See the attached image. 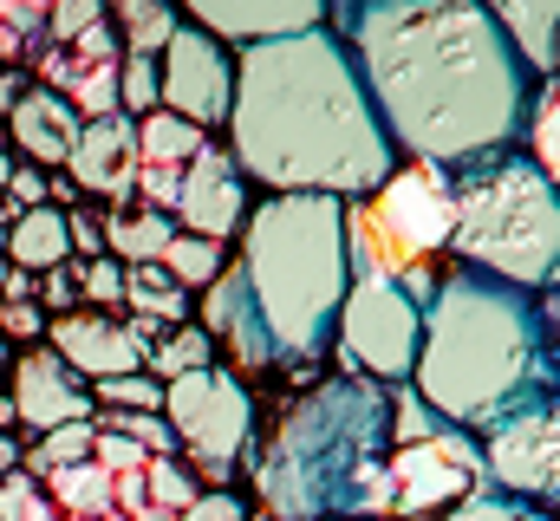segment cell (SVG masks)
I'll return each mask as SVG.
<instances>
[{
  "label": "cell",
  "instance_id": "4dcf8cb0",
  "mask_svg": "<svg viewBox=\"0 0 560 521\" xmlns=\"http://www.w3.org/2000/svg\"><path fill=\"white\" fill-rule=\"evenodd\" d=\"M118 112L125 118L156 112V53H125V66H118Z\"/></svg>",
  "mask_w": 560,
  "mask_h": 521
},
{
  "label": "cell",
  "instance_id": "2e32d148",
  "mask_svg": "<svg viewBox=\"0 0 560 521\" xmlns=\"http://www.w3.org/2000/svg\"><path fill=\"white\" fill-rule=\"evenodd\" d=\"M66 170H72V189L131 202V196H138V118H125V112L85 118L72 157H66Z\"/></svg>",
  "mask_w": 560,
  "mask_h": 521
},
{
  "label": "cell",
  "instance_id": "e0dca14e",
  "mask_svg": "<svg viewBox=\"0 0 560 521\" xmlns=\"http://www.w3.org/2000/svg\"><path fill=\"white\" fill-rule=\"evenodd\" d=\"M46 346H52L85 385L143 372V352L131 346V333H125L112 313H59V320H46Z\"/></svg>",
  "mask_w": 560,
  "mask_h": 521
},
{
  "label": "cell",
  "instance_id": "f35d334b",
  "mask_svg": "<svg viewBox=\"0 0 560 521\" xmlns=\"http://www.w3.org/2000/svg\"><path fill=\"white\" fill-rule=\"evenodd\" d=\"M176 521H255V516H248V502H242V496H229V489H202V496H196Z\"/></svg>",
  "mask_w": 560,
  "mask_h": 521
},
{
  "label": "cell",
  "instance_id": "5bb4252c",
  "mask_svg": "<svg viewBox=\"0 0 560 521\" xmlns=\"http://www.w3.org/2000/svg\"><path fill=\"white\" fill-rule=\"evenodd\" d=\"M13 366V424H26L33 437H46V430H59V424H85V417H98V404H92V385L39 339V346H26V352H13L7 359Z\"/></svg>",
  "mask_w": 560,
  "mask_h": 521
},
{
  "label": "cell",
  "instance_id": "60d3db41",
  "mask_svg": "<svg viewBox=\"0 0 560 521\" xmlns=\"http://www.w3.org/2000/svg\"><path fill=\"white\" fill-rule=\"evenodd\" d=\"M46 306L52 313H79V274L72 267H46Z\"/></svg>",
  "mask_w": 560,
  "mask_h": 521
},
{
  "label": "cell",
  "instance_id": "f546056e",
  "mask_svg": "<svg viewBox=\"0 0 560 521\" xmlns=\"http://www.w3.org/2000/svg\"><path fill=\"white\" fill-rule=\"evenodd\" d=\"M125 20V53H163V39L183 26L170 0H112Z\"/></svg>",
  "mask_w": 560,
  "mask_h": 521
},
{
  "label": "cell",
  "instance_id": "bcb514c9",
  "mask_svg": "<svg viewBox=\"0 0 560 521\" xmlns=\"http://www.w3.org/2000/svg\"><path fill=\"white\" fill-rule=\"evenodd\" d=\"M131 521H176V516H163V509H138Z\"/></svg>",
  "mask_w": 560,
  "mask_h": 521
},
{
  "label": "cell",
  "instance_id": "c3c4849f",
  "mask_svg": "<svg viewBox=\"0 0 560 521\" xmlns=\"http://www.w3.org/2000/svg\"><path fill=\"white\" fill-rule=\"evenodd\" d=\"M7 176H13V157H7V150H0V189H7Z\"/></svg>",
  "mask_w": 560,
  "mask_h": 521
},
{
  "label": "cell",
  "instance_id": "d6986e66",
  "mask_svg": "<svg viewBox=\"0 0 560 521\" xmlns=\"http://www.w3.org/2000/svg\"><path fill=\"white\" fill-rule=\"evenodd\" d=\"M7 118H13V143H20V157H33L39 170H46V163H66L72 143H79V112H72L52 85L20 92Z\"/></svg>",
  "mask_w": 560,
  "mask_h": 521
},
{
  "label": "cell",
  "instance_id": "f1b7e54d",
  "mask_svg": "<svg viewBox=\"0 0 560 521\" xmlns=\"http://www.w3.org/2000/svg\"><path fill=\"white\" fill-rule=\"evenodd\" d=\"M196 496H202V483H196L189 463H176V456H150V463H143V502H150V509L183 516Z\"/></svg>",
  "mask_w": 560,
  "mask_h": 521
},
{
  "label": "cell",
  "instance_id": "4fadbf2b",
  "mask_svg": "<svg viewBox=\"0 0 560 521\" xmlns=\"http://www.w3.org/2000/svg\"><path fill=\"white\" fill-rule=\"evenodd\" d=\"M170 222H176L183 235H202V242L242 235V222H248V183H242V170H235V157H229L222 143H202V150L183 163Z\"/></svg>",
  "mask_w": 560,
  "mask_h": 521
},
{
  "label": "cell",
  "instance_id": "277c9868",
  "mask_svg": "<svg viewBox=\"0 0 560 521\" xmlns=\"http://www.w3.org/2000/svg\"><path fill=\"white\" fill-rule=\"evenodd\" d=\"M385 456H392V397L378 379H326L306 391L275 443L261 450V502L275 521H385Z\"/></svg>",
  "mask_w": 560,
  "mask_h": 521
},
{
  "label": "cell",
  "instance_id": "d6a6232c",
  "mask_svg": "<svg viewBox=\"0 0 560 521\" xmlns=\"http://www.w3.org/2000/svg\"><path fill=\"white\" fill-rule=\"evenodd\" d=\"M92 404H112V410H163V385L150 372H125V379H98Z\"/></svg>",
  "mask_w": 560,
  "mask_h": 521
},
{
  "label": "cell",
  "instance_id": "484cf974",
  "mask_svg": "<svg viewBox=\"0 0 560 521\" xmlns=\"http://www.w3.org/2000/svg\"><path fill=\"white\" fill-rule=\"evenodd\" d=\"M125 306L143 313V320H156V326H183V320H189V293H183L156 260L125 267Z\"/></svg>",
  "mask_w": 560,
  "mask_h": 521
},
{
  "label": "cell",
  "instance_id": "f907efd6",
  "mask_svg": "<svg viewBox=\"0 0 560 521\" xmlns=\"http://www.w3.org/2000/svg\"><path fill=\"white\" fill-rule=\"evenodd\" d=\"M332 521H359V516H332Z\"/></svg>",
  "mask_w": 560,
  "mask_h": 521
},
{
  "label": "cell",
  "instance_id": "4316f807",
  "mask_svg": "<svg viewBox=\"0 0 560 521\" xmlns=\"http://www.w3.org/2000/svg\"><path fill=\"white\" fill-rule=\"evenodd\" d=\"M156 267H163V274L183 287V293H196V287H209V280H215L229 260H222V242H202V235H183V229H176Z\"/></svg>",
  "mask_w": 560,
  "mask_h": 521
},
{
  "label": "cell",
  "instance_id": "6da1fadb",
  "mask_svg": "<svg viewBox=\"0 0 560 521\" xmlns=\"http://www.w3.org/2000/svg\"><path fill=\"white\" fill-rule=\"evenodd\" d=\"M339 46L411 163L463 170L522 130L528 66L482 0H352Z\"/></svg>",
  "mask_w": 560,
  "mask_h": 521
},
{
  "label": "cell",
  "instance_id": "74e56055",
  "mask_svg": "<svg viewBox=\"0 0 560 521\" xmlns=\"http://www.w3.org/2000/svg\"><path fill=\"white\" fill-rule=\"evenodd\" d=\"M98 20H105V0H52V20H46V26H52L59 46H72V39H79L85 26H98Z\"/></svg>",
  "mask_w": 560,
  "mask_h": 521
},
{
  "label": "cell",
  "instance_id": "ac0fdd59",
  "mask_svg": "<svg viewBox=\"0 0 560 521\" xmlns=\"http://www.w3.org/2000/svg\"><path fill=\"white\" fill-rule=\"evenodd\" d=\"M196 326H202L209 339H222L242 372H268V366H275V346H268V333H261V320H255V300H248V287H242L235 267H222V274L202 287V320H196Z\"/></svg>",
  "mask_w": 560,
  "mask_h": 521
},
{
  "label": "cell",
  "instance_id": "8992f818",
  "mask_svg": "<svg viewBox=\"0 0 560 521\" xmlns=\"http://www.w3.org/2000/svg\"><path fill=\"white\" fill-rule=\"evenodd\" d=\"M450 248L502 287H548L560 260V196L528 157H476L450 170Z\"/></svg>",
  "mask_w": 560,
  "mask_h": 521
},
{
  "label": "cell",
  "instance_id": "7402d4cb",
  "mask_svg": "<svg viewBox=\"0 0 560 521\" xmlns=\"http://www.w3.org/2000/svg\"><path fill=\"white\" fill-rule=\"evenodd\" d=\"M98 235H105V255L118 260V267H138V260H163L176 222H170L163 209H118Z\"/></svg>",
  "mask_w": 560,
  "mask_h": 521
},
{
  "label": "cell",
  "instance_id": "9a60e30c",
  "mask_svg": "<svg viewBox=\"0 0 560 521\" xmlns=\"http://www.w3.org/2000/svg\"><path fill=\"white\" fill-rule=\"evenodd\" d=\"M176 7H183L189 26H202L209 39L255 46V39H287V33L326 26V7H332V0H176Z\"/></svg>",
  "mask_w": 560,
  "mask_h": 521
},
{
  "label": "cell",
  "instance_id": "816d5d0a",
  "mask_svg": "<svg viewBox=\"0 0 560 521\" xmlns=\"http://www.w3.org/2000/svg\"><path fill=\"white\" fill-rule=\"evenodd\" d=\"M0 235H7V222H0Z\"/></svg>",
  "mask_w": 560,
  "mask_h": 521
},
{
  "label": "cell",
  "instance_id": "cb8c5ba5",
  "mask_svg": "<svg viewBox=\"0 0 560 521\" xmlns=\"http://www.w3.org/2000/svg\"><path fill=\"white\" fill-rule=\"evenodd\" d=\"M202 143H209V130H196L189 118H170V112H143L138 118V163L143 170H183Z\"/></svg>",
  "mask_w": 560,
  "mask_h": 521
},
{
  "label": "cell",
  "instance_id": "f6af8a7d",
  "mask_svg": "<svg viewBox=\"0 0 560 521\" xmlns=\"http://www.w3.org/2000/svg\"><path fill=\"white\" fill-rule=\"evenodd\" d=\"M13 470H20V450H13V437H7V430H0V483H7V476H13Z\"/></svg>",
  "mask_w": 560,
  "mask_h": 521
},
{
  "label": "cell",
  "instance_id": "7a4b0ae2",
  "mask_svg": "<svg viewBox=\"0 0 560 521\" xmlns=\"http://www.w3.org/2000/svg\"><path fill=\"white\" fill-rule=\"evenodd\" d=\"M229 157L275 196H372L398 150L378 125L339 33H287L235 53Z\"/></svg>",
  "mask_w": 560,
  "mask_h": 521
},
{
  "label": "cell",
  "instance_id": "8d00e7d4",
  "mask_svg": "<svg viewBox=\"0 0 560 521\" xmlns=\"http://www.w3.org/2000/svg\"><path fill=\"white\" fill-rule=\"evenodd\" d=\"M92 463H98V470H112V476H131V470H143V463H150V450L98 424V437H92Z\"/></svg>",
  "mask_w": 560,
  "mask_h": 521
},
{
  "label": "cell",
  "instance_id": "d4e9b609",
  "mask_svg": "<svg viewBox=\"0 0 560 521\" xmlns=\"http://www.w3.org/2000/svg\"><path fill=\"white\" fill-rule=\"evenodd\" d=\"M202 366H215V339L202 333V326H163L156 333V346L143 352V372L156 379V385H170V379H183V372H202Z\"/></svg>",
  "mask_w": 560,
  "mask_h": 521
},
{
  "label": "cell",
  "instance_id": "7dc6e473",
  "mask_svg": "<svg viewBox=\"0 0 560 521\" xmlns=\"http://www.w3.org/2000/svg\"><path fill=\"white\" fill-rule=\"evenodd\" d=\"M7 424H13V397H0V430H7Z\"/></svg>",
  "mask_w": 560,
  "mask_h": 521
},
{
  "label": "cell",
  "instance_id": "52a82bcc",
  "mask_svg": "<svg viewBox=\"0 0 560 521\" xmlns=\"http://www.w3.org/2000/svg\"><path fill=\"white\" fill-rule=\"evenodd\" d=\"M450 248V170L411 163L392 170L359 209H346V255L352 267L392 274L411 300H430V255Z\"/></svg>",
  "mask_w": 560,
  "mask_h": 521
},
{
  "label": "cell",
  "instance_id": "d590c367",
  "mask_svg": "<svg viewBox=\"0 0 560 521\" xmlns=\"http://www.w3.org/2000/svg\"><path fill=\"white\" fill-rule=\"evenodd\" d=\"M560 99H555V79H548V85H541V99H535V157H528V163H535V170H541V176H555L560 170V143H555V112Z\"/></svg>",
  "mask_w": 560,
  "mask_h": 521
},
{
  "label": "cell",
  "instance_id": "ee69618b",
  "mask_svg": "<svg viewBox=\"0 0 560 521\" xmlns=\"http://www.w3.org/2000/svg\"><path fill=\"white\" fill-rule=\"evenodd\" d=\"M20 53H26V39H20V33L0 20V59H20Z\"/></svg>",
  "mask_w": 560,
  "mask_h": 521
},
{
  "label": "cell",
  "instance_id": "7c38bea8",
  "mask_svg": "<svg viewBox=\"0 0 560 521\" xmlns=\"http://www.w3.org/2000/svg\"><path fill=\"white\" fill-rule=\"evenodd\" d=\"M229 99H235V53H222V39H209L202 26H176L156 53V112L189 118L196 130H222Z\"/></svg>",
  "mask_w": 560,
  "mask_h": 521
},
{
  "label": "cell",
  "instance_id": "8fae6325",
  "mask_svg": "<svg viewBox=\"0 0 560 521\" xmlns=\"http://www.w3.org/2000/svg\"><path fill=\"white\" fill-rule=\"evenodd\" d=\"M476 463H489L482 476L495 483V496H515V502H535L548 509L555 502V470H560V417H555V391L515 404L509 417H495L482 430V450Z\"/></svg>",
  "mask_w": 560,
  "mask_h": 521
},
{
  "label": "cell",
  "instance_id": "b9f144b4",
  "mask_svg": "<svg viewBox=\"0 0 560 521\" xmlns=\"http://www.w3.org/2000/svg\"><path fill=\"white\" fill-rule=\"evenodd\" d=\"M0 293H7V300H26V293H33V274L7 267V274H0Z\"/></svg>",
  "mask_w": 560,
  "mask_h": 521
},
{
  "label": "cell",
  "instance_id": "ffe728a7",
  "mask_svg": "<svg viewBox=\"0 0 560 521\" xmlns=\"http://www.w3.org/2000/svg\"><path fill=\"white\" fill-rule=\"evenodd\" d=\"M0 255L13 260L20 274H46V267H66L72 260V235H66V209L39 202V209H20L0 235Z\"/></svg>",
  "mask_w": 560,
  "mask_h": 521
},
{
  "label": "cell",
  "instance_id": "ab89813d",
  "mask_svg": "<svg viewBox=\"0 0 560 521\" xmlns=\"http://www.w3.org/2000/svg\"><path fill=\"white\" fill-rule=\"evenodd\" d=\"M0 339H46V306L7 300V306H0Z\"/></svg>",
  "mask_w": 560,
  "mask_h": 521
},
{
  "label": "cell",
  "instance_id": "836d02e7",
  "mask_svg": "<svg viewBox=\"0 0 560 521\" xmlns=\"http://www.w3.org/2000/svg\"><path fill=\"white\" fill-rule=\"evenodd\" d=\"M0 521H59V509L46 502V489H39L33 476L13 470V476L0 483Z\"/></svg>",
  "mask_w": 560,
  "mask_h": 521
},
{
  "label": "cell",
  "instance_id": "603a6c76",
  "mask_svg": "<svg viewBox=\"0 0 560 521\" xmlns=\"http://www.w3.org/2000/svg\"><path fill=\"white\" fill-rule=\"evenodd\" d=\"M39 489H46V502L59 509V516H112V470H98L92 456L85 463H72V470H52V476H39Z\"/></svg>",
  "mask_w": 560,
  "mask_h": 521
},
{
  "label": "cell",
  "instance_id": "30bf717a",
  "mask_svg": "<svg viewBox=\"0 0 560 521\" xmlns=\"http://www.w3.org/2000/svg\"><path fill=\"white\" fill-rule=\"evenodd\" d=\"M482 489V463L469 450L463 430H450L436 417V430L418 443H398L385 456V521H423V516H450L463 496Z\"/></svg>",
  "mask_w": 560,
  "mask_h": 521
},
{
  "label": "cell",
  "instance_id": "9c48e42d",
  "mask_svg": "<svg viewBox=\"0 0 560 521\" xmlns=\"http://www.w3.org/2000/svg\"><path fill=\"white\" fill-rule=\"evenodd\" d=\"M163 424L176 437V450L196 456L202 476H229L248 450V430H255V397L242 385V372L229 366H202V372H183L163 385Z\"/></svg>",
  "mask_w": 560,
  "mask_h": 521
},
{
  "label": "cell",
  "instance_id": "681fc988",
  "mask_svg": "<svg viewBox=\"0 0 560 521\" xmlns=\"http://www.w3.org/2000/svg\"><path fill=\"white\" fill-rule=\"evenodd\" d=\"M7 359H13V346H7V339H0V372H7Z\"/></svg>",
  "mask_w": 560,
  "mask_h": 521
},
{
  "label": "cell",
  "instance_id": "3957f363",
  "mask_svg": "<svg viewBox=\"0 0 560 521\" xmlns=\"http://www.w3.org/2000/svg\"><path fill=\"white\" fill-rule=\"evenodd\" d=\"M555 391V320L522 287L450 267L423 300L411 397L463 437H482L515 404Z\"/></svg>",
  "mask_w": 560,
  "mask_h": 521
},
{
  "label": "cell",
  "instance_id": "ba28073f",
  "mask_svg": "<svg viewBox=\"0 0 560 521\" xmlns=\"http://www.w3.org/2000/svg\"><path fill=\"white\" fill-rule=\"evenodd\" d=\"M418 333H423V306L378 267H352L332 339L352 359V372L378 379V385H405L411 359H418Z\"/></svg>",
  "mask_w": 560,
  "mask_h": 521
},
{
  "label": "cell",
  "instance_id": "44dd1931",
  "mask_svg": "<svg viewBox=\"0 0 560 521\" xmlns=\"http://www.w3.org/2000/svg\"><path fill=\"white\" fill-rule=\"evenodd\" d=\"M482 13L509 33L515 59L541 79H555V13L560 0H482Z\"/></svg>",
  "mask_w": 560,
  "mask_h": 521
},
{
  "label": "cell",
  "instance_id": "83f0119b",
  "mask_svg": "<svg viewBox=\"0 0 560 521\" xmlns=\"http://www.w3.org/2000/svg\"><path fill=\"white\" fill-rule=\"evenodd\" d=\"M92 437H98V424L85 417V424H59V430H46L39 443H33V456H26V470L20 476H52V470H72V463H85L92 456Z\"/></svg>",
  "mask_w": 560,
  "mask_h": 521
},
{
  "label": "cell",
  "instance_id": "1f68e13d",
  "mask_svg": "<svg viewBox=\"0 0 560 521\" xmlns=\"http://www.w3.org/2000/svg\"><path fill=\"white\" fill-rule=\"evenodd\" d=\"M436 521H555L548 509H535V502H515V496H495V489H476V496H463L450 516Z\"/></svg>",
  "mask_w": 560,
  "mask_h": 521
},
{
  "label": "cell",
  "instance_id": "7bdbcfd3",
  "mask_svg": "<svg viewBox=\"0 0 560 521\" xmlns=\"http://www.w3.org/2000/svg\"><path fill=\"white\" fill-rule=\"evenodd\" d=\"M13 99H20V72H7V66H0V118L13 112Z\"/></svg>",
  "mask_w": 560,
  "mask_h": 521
},
{
  "label": "cell",
  "instance_id": "5b68a950",
  "mask_svg": "<svg viewBox=\"0 0 560 521\" xmlns=\"http://www.w3.org/2000/svg\"><path fill=\"white\" fill-rule=\"evenodd\" d=\"M242 287L280 366H313L332 339L352 255L339 196H268L242 222Z\"/></svg>",
  "mask_w": 560,
  "mask_h": 521
},
{
  "label": "cell",
  "instance_id": "e575fe53",
  "mask_svg": "<svg viewBox=\"0 0 560 521\" xmlns=\"http://www.w3.org/2000/svg\"><path fill=\"white\" fill-rule=\"evenodd\" d=\"M79 300H92V306H125V267L112 255L85 260V267H79Z\"/></svg>",
  "mask_w": 560,
  "mask_h": 521
}]
</instances>
